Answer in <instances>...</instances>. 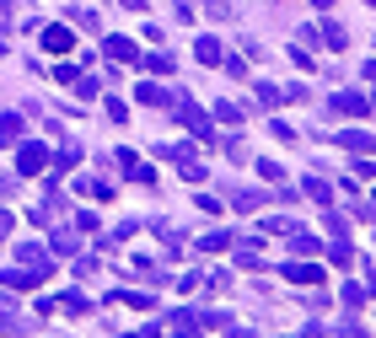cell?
Segmentation results:
<instances>
[{
    "label": "cell",
    "mask_w": 376,
    "mask_h": 338,
    "mask_svg": "<svg viewBox=\"0 0 376 338\" xmlns=\"http://www.w3.org/2000/svg\"><path fill=\"white\" fill-rule=\"evenodd\" d=\"M43 279H49V268H43V263H16V268H6V285H11V290H33V285H43Z\"/></svg>",
    "instance_id": "1"
},
{
    "label": "cell",
    "mask_w": 376,
    "mask_h": 338,
    "mask_svg": "<svg viewBox=\"0 0 376 338\" xmlns=\"http://www.w3.org/2000/svg\"><path fill=\"white\" fill-rule=\"evenodd\" d=\"M43 48H49V54H70V27H49V33H43Z\"/></svg>",
    "instance_id": "2"
},
{
    "label": "cell",
    "mask_w": 376,
    "mask_h": 338,
    "mask_svg": "<svg viewBox=\"0 0 376 338\" xmlns=\"http://www.w3.org/2000/svg\"><path fill=\"white\" fill-rule=\"evenodd\" d=\"M285 279H296V285H312V279H323V268H317V263H285Z\"/></svg>",
    "instance_id": "3"
},
{
    "label": "cell",
    "mask_w": 376,
    "mask_h": 338,
    "mask_svg": "<svg viewBox=\"0 0 376 338\" xmlns=\"http://www.w3.org/2000/svg\"><path fill=\"white\" fill-rule=\"evenodd\" d=\"M43 161H49V156H43V145H22V172H27V178L43 172Z\"/></svg>",
    "instance_id": "4"
},
{
    "label": "cell",
    "mask_w": 376,
    "mask_h": 338,
    "mask_svg": "<svg viewBox=\"0 0 376 338\" xmlns=\"http://www.w3.org/2000/svg\"><path fill=\"white\" fill-rule=\"evenodd\" d=\"M333 113H365V97H355V92H339L333 102H328Z\"/></svg>",
    "instance_id": "5"
},
{
    "label": "cell",
    "mask_w": 376,
    "mask_h": 338,
    "mask_svg": "<svg viewBox=\"0 0 376 338\" xmlns=\"http://www.w3.org/2000/svg\"><path fill=\"white\" fill-rule=\"evenodd\" d=\"M102 54H113V60H140L129 38H108V43H102Z\"/></svg>",
    "instance_id": "6"
},
{
    "label": "cell",
    "mask_w": 376,
    "mask_h": 338,
    "mask_svg": "<svg viewBox=\"0 0 376 338\" xmlns=\"http://www.w3.org/2000/svg\"><path fill=\"white\" fill-rule=\"evenodd\" d=\"M178 119L188 124V129H194V134H205V129H210V124H205V113H199L194 102H183V108H178Z\"/></svg>",
    "instance_id": "7"
},
{
    "label": "cell",
    "mask_w": 376,
    "mask_h": 338,
    "mask_svg": "<svg viewBox=\"0 0 376 338\" xmlns=\"http://www.w3.org/2000/svg\"><path fill=\"white\" fill-rule=\"evenodd\" d=\"M140 102H146V108H167L172 97L161 92V86H151V81H146V86H140Z\"/></svg>",
    "instance_id": "8"
},
{
    "label": "cell",
    "mask_w": 376,
    "mask_h": 338,
    "mask_svg": "<svg viewBox=\"0 0 376 338\" xmlns=\"http://www.w3.org/2000/svg\"><path fill=\"white\" fill-rule=\"evenodd\" d=\"M339 145H350V151H376V140H371V134H360V129L339 134Z\"/></svg>",
    "instance_id": "9"
},
{
    "label": "cell",
    "mask_w": 376,
    "mask_h": 338,
    "mask_svg": "<svg viewBox=\"0 0 376 338\" xmlns=\"http://www.w3.org/2000/svg\"><path fill=\"white\" fill-rule=\"evenodd\" d=\"M199 60H205V65L220 60V43H215V38H199Z\"/></svg>",
    "instance_id": "10"
},
{
    "label": "cell",
    "mask_w": 376,
    "mask_h": 338,
    "mask_svg": "<svg viewBox=\"0 0 376 338\" xmlns=\"http://www.w3.org/2000/svg\"><path fill=\"white\" fill-rule=\"evenodd\" d=\"M258 102H264V108H274V102H285V92H279V86H269V81H264V86H258Z\"/></svg>",
    "instance_id": "11"
},
{
    "label": "cell",
    "mask_w": 376,
    "mask_h": 338,
    "mask_svg": "<svg viewBox=\"0 0 376 338\" xmlns=\"http://www.w3.org/2000/svg\"><path fill=\"white\" fill-rule=\"evenodd\" d=\"M0 134H6V140H11V134H22V119H16V113H6V119H0Z\"/></svg>",
    "instance_id": "12"
},
{
    "label": "cell",
    "mask_w": 376,
    "mask_h": 338,
    "mask_svg": "<svg viewBox=\"0 0 376 338\" xmlns=\"http://www.w3.org/2000/svg\"><path fill=\"white\" fill-rule=\"evenodd\" d=\"M205 16H215V22H226V16H231V11H226V0H205Z\"/></svg>",
    "instance_id": "13"
},
{
    "label": "cell",
    "mask_w": 376,
    "mask_h": 338,
    "mask_svg": "<svg viewBox=\"0 0 376 338\" xmlns=\"http://www.w3.org/2000/svg\"><path fill=\"white\" fill-rule=\"evenodd\" d=\"M323 38H328L333 48H344V27H339V22H328V27H323Z\"/></svg>",
    "instance_id": "14"
},
{
    "label": "cell",
    "mask_w": 376,
    "mask_h": 338,
    "mask_svg": "<svg viewBox=\"0 0 376 338\" xmlns=\"http://www.w3.org/2000/svg\"><path fill=\"white\" fill-rule=\"evenodd\" d=\"M16 22V11H11V6H6V0H0V33H6V27H11Z\"/></svg>",
    "instance_id": "15"
},
{
    "label": "cell",
    "mask_w": 376,
    "mask_h": 338,
    "mask_svg": "<svg viewBox=\"0 0 376 338\" xmlns=\"http://www.w3.org/2000/svg\"><path fill=\"white\" fill-rule=\"evenodd\" d=\"M6 231H11V215H0V236H6Z\"/></svg>",
    "instance_id": "16"
},
{
    "label": "cell",
    "mask_w": 376,
    "mask_h": 338,
    "mask_svg": "<svg viewBox=\"0 0 376 338\" xmlns=\"http://www.w3.org/2000/svg\"><path fill=\"white\" fill-rule=\"evenodd\" d=\"M0 54H6V48H0Z\"/></svg>",
    "instance_id": "17"
}]
</instances>
